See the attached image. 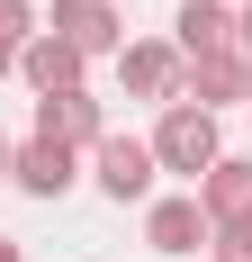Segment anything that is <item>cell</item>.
<instances>
[{
  "mask_svg": "<svg viewBox=\"0 0 252 262\" xmlns=\"http://www.w3.org/2000/svg\"><path fill=\"white\" fill-rule=\"evenodd\" d=\"M153 163H162V172H180V181H198L207 163L225 154V136H216V108H198V100H171L162 108V118H153Z\"/></svg>",
  "mask_w": 252,
  "mask_h": 262,
  "instance_id": "cell-1",
  "label": "cell"
},
{
  "mask_svg": "<svg viewBox=\"0 0 252 262\" xmlns=\"http://www.w3.org/2000/svg\"><path fill=\"white\" fill-rule=\"evenodd\" d=\"M90 181H99L108 199L126 208V199H153V181H162V163H153V145H144V136H117V127H108L99 145H90Z\"/></svg>",
  "mask_w": 252,
  "mask_h": 262,
  "instance_id": "cell-2",
  "label": "cell"
},
{
  "mask_svg": "<svg viewBox=\"0 0 252 262\" xmlns=\"http://www.w3.org/2000/svg\"><path fill=\"white\" fill-rule=\"evenodd\" d=\"M180 73H189V63H180L171 36H135V46H117V81H126V100H162V108H171V100H180Z\"/></svg>",
  "mask_w": 252,
  "mask_h": 262,
  "instance_id": "cell-3",
  "label": "cell"
},
{
  "mask_svg": "<svg viewBox=\"0 0 252 262\" xmlns=\"http://www.w3.org/2000/svg\"><path fill=\"white\" fill-rule=\"evenodd\" d=\"M180 63H207V54H243V27H234V0H180V27H171Z\"/></svg>",
  "mask_w": 252,
  "mask_h": 262,
  "instance_id": "cell-4",
  "label": "cell"
},
{
  "mask_svg": "<svg viewBox=\"0 0 252 262\" xmlns=\"http://www.w3.org/2000/svg\"><path fill=\"white\" fill-rule=\"evenodd\" d=\"M216 235V217L198 208V190H171V199H144V244L153 253H198Z\"/></svg>",
  "mask_w": 252,
  "mask_h": 262,
  "instance_id": "cell-5",
  "label": "cell"
},
{
  "mask_svg": "<svg viewBox=\"0 0 252 262\" xmlns=\"http://www.w3.org/2000/svg\"><path fill=\"white\" fill-rule=\"evenodd\" d=\"M72 181H81V154L54 145V136H27L18 154H9V190H27V199H63Z\"/></svg>",
  "mask_w": 252,
  "mask_h": 262,
  "instance_id": "cell-6",
  "label": "cell"
},
{
  "mask_svg": "<svg viewBox=\"0 0 252 262\" xmlns=\"http://www.w3.org/2000/svg\"><path fill=\"white\" fill-rule=\"evenodd\" d=\"M81 73H90V54H81V46H63L54 27H36V36L18 46V81L36 91V100H54V91H81Z\"/></svg>",
  "mask_w": 252,
  "mask_h": 262,
  "instance_id": "cell-7",
  "label": "cell"
},
{
  "mask_svg": "<svg viewBox=\"0 0 252 262\" xmlns=\"http://www.w3.org/2000/svg\"><path fill=\"white\" fill-rule=\"evenodd\" d=\"M54 36H63V46H81V54H117L126 46V9L117 0H54Z\"/></svg>",
  "mask_w": 252,
  "mask_h": 262,
  "instance_id": "cell-8",
  "label": "cell"
},
{
  "mask_svg": "<svg viewBox=\"0 0 252 262\" xmlns=\"http://www.w3.org/2000/svg\"><path fill=\"white\" fill-rule=\"evenodd\" d=\"M36 136H54V145L90 154V145L108 136V108L90 100V91H54V100H36Z\"/></svg>",
  "mask_w": 252,
  "mask_h": 262,
  "instance_id": "cell-9",
  "label": "cell"
},
{
  "mask_svg": "<svg viewBox=\"0 0 252 262\" xmlns=\"http://www.w3.org/2000/svg\"><path fill=\"white\" fill-rule=\"evenodd\" d=\"M180 100H198V108H252V54H207V63H189L180 73Z\"/></svg>",
  "mask_w": 252,
  "mask_h": 262,
  "instance_id": "cell-10",
  "label": "cell"
},
{
  "mask_svg": "<svg viewBox=\"0 0 252 262\" xmlns=\"http://www.w3.org/2000/svg\"><path fill=\"white\" fill-rule=\"evenodd\" d=\"M198 208L225 226V217H252V154H216L198 172Z\"/></svg>",
  "mask_w": 252,
  "mask_h": 262,
  "instance_id": "cell-11",
  "label": "cell"
},
{
  "mask_svg": "<svg viewBox=\"0 0 252 262\" xmlns=\"http://www.w3.org/2000/svg\"><path fill=\"white\" fill-rule=\"evenodd\" d=\"M207 253L216 262H252V217H225V226L207 235Z\"/></svg>",
  "mask_w": 252,
  "mask_h": 262,
  "instance_id": "cell-12",
  "label": "cell"
},
{
  "mask_svg": "<svg viewBox=\"0 0 252 262\" xmlns=\"http://www.w3.org/2000/svg\"><path fill=\"white\" fill-rule=\"evenodd\" d=\"M36 0H0V46H27V36H36Z\"/></svg>",
  "mask_w": 252,
  "mask_h": 262,
  "instance_id": "cell-13",
  "label": "cell"
},
{
  "mask_svg": "<svg viewBox=\"0 0 252 262\" xmlns=\"http://www.w3.org/2000/svg\"><path fill=\"white\" fill-rule=\"evenodd\" d=\"M234 27H243V54H252V0H243V9H234Z\"/></svg>",
  "mask_w": 252,
  "mask_h": 262,
  "instance_id": "cell-14",
  "label": "cell"
},
{
  "mask_svg": "<svg viewBox=\"0 0 252 262\" xmlns=\"http://www.w3.org/2000/svg\"><path fill=\"white\" fill-rule=\"evenodd\" d=\"M0 262H27V253H18V235H0Z\"/></svg>",
  "mask_w": 252,
  "mask_h": 262,
  "instance_id": "cell-15",
  "label": "cell"
},
{
  "mask_svg": "<svg viewBox=\"0 0 252 262\" xmlns=\"http://www.w3.org/2000/svg\"><path fill=\"white\" fill-rule=\"evenodd\" d=\"M9 154H18V145H9V136H0V181H9Z\"/></svg>",
  "mask_w": 252,
  "mask_h": 262,
  "instance_id": "cell-16",
  "label": "cell"
},
{
  "mask_svg": "<svg viewBox=\"0 0 252 262\" xmlns=\"http://www.w3.org/2000/svg\"><path fill=\"white\" fill-rule=\"evenodd\" d=\"M0 73H18V46H0Z\"/></svg>",
  "mask_w": 252,
  "mask_h": 262,
  "instance_id": "cell-17",
  "label": "cell"
},
{
  "mask_svg": "<svg viewBox=\"0 0 252 262\" xmlns=\"http://www.w3.org/2000/svg\"><path fill=\"white\" fill-rule=\"evenodd\" d=\"M234 9H243V0H234Z\"/></svg>",
  "mask_w": 252,
  "mask_h": 262,
  "instance_id": "cell-18",
  "label": "cell"
}]
</instances>
